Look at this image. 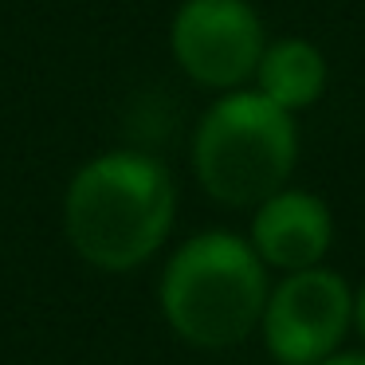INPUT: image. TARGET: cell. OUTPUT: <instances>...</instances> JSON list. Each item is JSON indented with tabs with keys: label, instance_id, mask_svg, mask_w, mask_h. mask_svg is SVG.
I'll use <instances>...</instances> for the list:
<instances>
[{
	"label": "cell",
	"instance_id": "6da1fadb",
	"mask_svg": "<svg viewBox=\"0 0 365 365\" xmlns=\"http://www.w3.org/2000/svg\"><path fill=\"white\" fill-rule=\"evenodd\" d=\"M177 192L165 165L145 153H103L75 173L63 200L71 247L103 271L145 263L173 228Z\"/></svg>",
	"mask_w": 365,
	"mask_h": 365
},
{
	"label": "cell",
	"instance_id": "7a4b0ae2",
	"mask_svg": "<svg viewBox=\"0 0 365 365\" xmlns=\"http://www.w3.org/2000/svg\"><path fill=\"white\" fill-rule=\"evenodd\" d=\"M267 267L247 240L200 232L173 252L161 275V314L197 349H228L259 326Z\"/></svg>",
	"mask_w": 365,
	"mask_h": 365
},
{
	"label": "cell",
	"instance_id": "3957f363",
	"mask_svg": "<svg viewBox=\"0 0 365 365\" xmlns=\"http://www.w3.org/2000/svg\"><path fill=\"white\" fill-rule=\"evenodd\" d=\"M299 158L294 118L259 91L216 98L192 138V165L205 192L220 205L252 208L287 189Z\"/></svg>",
	"mask_w": 365,
	"mask_h": 365
},
{
	"label": "cell",
	"instance_id": "277c9868",
	"mask_svg": "<svg viewBox=\"0 0 365 365\" xmlns=\"http://www.w3.org/2000/svg\"><path fill=\"white\" fill-rule=\"evenodd\" d=\"M354 322V291L330 267L287 271L283 283L267 291L263 307V341L279 365H318L338 354Z\"/></svg>",
	"mask_w": 365,
	"mask_h": 365
},
{
	"label": "cell",
	"instance_id": "5b68a950",
	"mask_svg": "<svg viewBox=\"0 0 365 365\" xmlns=\"http://www.w3.org/2000/svg\"><path fill=\"white\" fill-rule=\"evenodd\" d=\"M173 56L200 87L236 91L263 56V24L247 0H185L173 16Z\"/></svg>",
	"mask_w": 365,
	"mask_h": 365
},
{
	"label": "cell",
	"instance_id": "8992f818",
	"mask_svg": "<svg viewBox=\"0 0 365 365\" xmlns=\"http://www.w3.org/2000/svg\"><path fill=\"white\" fill-rule=\"evenodd\" d=\"M263 267L302 271L318 267L334 244V216L322 197L302 189H279L263 205H255L252 240Z\"/></svg>",
	"mask_w": 365,
	"mask_h": 365
},
{
	"label": "cell",
	"instance_id": "52a82bcc",
	"mask_svg": "<svg viewBox=\"0 0 365 365\" xmlns=\"http://www.w3.org/2000/svg\"><path fill=\"white\" fill-rule=\"evenodd\" d=\"M255 91L263 98L279 106V110L294 114L307 110L322 98L326 79H330V67L326 56L307 40H279L271 48H263L259 67H255Z\"/></svg>",
	"mask_w": 365,
	"mask_h": 365
},
{
	"label": "cell",
	"instance_id": "ba28073f",
	"mask_svg": "<svg viewBox=\"0 0 365 365\" xmlns=\"http://www.w3.org/2000/svg\"><path fill=\"white\" fill-rule=\"evenodd\" d=\"M354 326L361 330V338H365V283H361V291L354 294Z\"/></svg>",
	"mask_w": 365,
	"mask_h": 365
},
{
	"label": "cell",
	"instance_id": "9c48e42d",
	"mask_svg": "<svg viewBox=\"0 0 365 365\" xmlns=\"http://www.w3.org/2000/svg\"><path fill=\"white\" fill-rule=\"evenodd\" d=\"M318 365H365V354H330Z\"/></svg>",
	"mask_w": 365,
	"mask_h": 365
}]
</instances>
